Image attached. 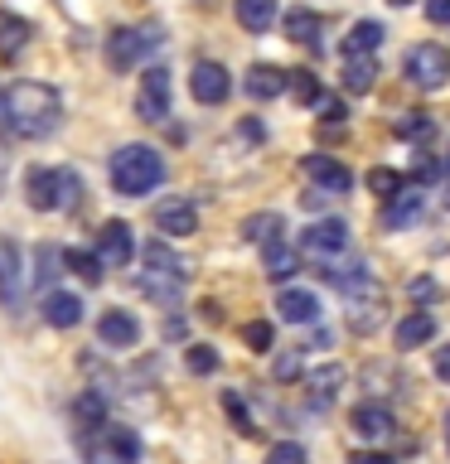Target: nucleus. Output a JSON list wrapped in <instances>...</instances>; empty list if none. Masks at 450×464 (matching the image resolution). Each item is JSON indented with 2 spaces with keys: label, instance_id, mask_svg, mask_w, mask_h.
<instances>
[{
  "label": "nucleus",
  "instance_id": "obj_19",
  "mask_svg": "<svg viewBox=\"0 0 450 464\" xmlns=\"http://www.w3.org/2000/svg\"><path fill=\"white\" fill-rule=\"evenodd\" d=\"M44 324H54V329L83 324V300L68 295V290H49V295H44Z\"/></svg>",
  "mask_w": 450,
  "mask_h": 464
},
{
  "label": "nucleus",
  "instance_id": "obj_16",
  "mask_svg": "<svg viewBox=\"0 0 450 464\" xmlns=\"http://www.w3.org/2000/svg\"><path fill=\"white\" fill-rule=\"evenodd\" d=\"M242 87H247V97H252V102H271V97L290 92V72H281L276 63H252Z\"/></svg>",
  "mask_w": 450,
  "mask_h": 464
},
{
  "label": "nucleus",
  "instance_id": "obj_40",
  "mask_svg": "<svg viewBox=\"0 0 450 464\" xmlns=\"http://www.w3.org/2000/svg\"><path fill=\"white\" fill-rule=\"evenodd\" d=\"M290 92H296V102H319V78L315 72H290Z\"/></svg>",
  "mask_w": 450,
  "mask_h": 464
},
{
  "label": "nucleus",
  "instance_id": "obj_18",
  "mask_svg": "<svg viewBox=\"0 0 450 464\" xmlns=\"http://www.w3.org/2000/svg\"><path fill=\"white\" fill-rule=\"evenodd\" d=\"M97 339L107 343V348H131V343L141 339V324L126 310H107V314L97 319Z\"/></svg>",
  "mask_w": 450,
  "mask_h": 464
},
{
  "label": "nucleus",
  "instance_id": "obj_9",
  "mask_svg": "<svg viewBox=\"0 0 450 464\" xmlns=\"http://www.w3.org/2000/svg\"><path fill=\"white\" fill-rule=\"evenodd\" d=\"M189 92H194V102H203V107L228 102V92H232L228 68L223 63H194V72H189Z\"/></svg>",
  "mask_w": 450,
  "mask_h": 464
},
{
  "label": "nucleus",
  "instance_id": "obj_36",
  "mask_svg": "<svg viewBox=\"0 0 450 464\" xmlns=\"http://www.w3.org/2000/svg\"><path fill=\"white\" fill-rule=\"evenodd\" d=\"M431 130H435V121H431L426 111H406L402 121H397V136H402V140H426Z\"/></svg>",
  "mask_w": 450,
  "mask_h": 464
},
{
  "label": "nucleus",
  "instance_id": "obj_8",
  "mask_svg": "<svg viewBox=\"0 0 450 464\" xmlns=\"http://www.w3.org/2000/svg\"><path fill=\"white\" fill-rule=\"evenodd\" d=\"M136 256V237H131V227L122 223V218H112V223L97 227V261L107 271H122L126 261Z\"/></svg>",
  "mask_w": 450,
  "mask_h": 464
},
{
  "label": "nucleus",
  "instance_id": "obj_39",
  "mask_svg": "<svg viewBox=\"0 0 450 464\" xmlns=\"http://www.w3.org/2000/svg\"><path fill=\"white\" fill-rule=\"evenodd\" d=\"M223 406H228V416H232V426H238L242 435H252V430H257V420H252V416H247V406H242V397H238V392H223Z\"/></svg>",
  "mask_w": 450,
  "mask_h": 464
},
{
  "label": "nucleus",
  "instance_id": "obj_52",
  "mask_svg": "<svg viewBox=\"0 0 450 464\" xmlns=\"http://www.w3.org/2000/svg\"><path fill=\"white\" fill-rule=\"evenodd\" d=\"M445 426H450V416H445Z\"/></svg>",
  "mask_w": 450,
  "mask_h": 464
},
{
  "label": "nucleus",
  "instance_id": "obj_37",
  "mask_svg": "<svg viewBox=\"0 0 450 464\" xmlns=\"http://www.w3.org/2000/svg\"><path fill=\"white\" fill-rule=\"evenodd\" d=\"M184 362H189V372H194V377H209V372L218 368V348H209V343H194V348L184 353Z\"/></svg>",
  "mask_w": 450,
  "mask_h": 464
},
{
  "label": "nucleus",
  "instance_id": "obj_7",
  "mask_svg": "<svg viewBox=\"0 0 450 464\" xmlns=\"http://www.w3.org/2000/svg\"><path fill=\"white\" fill-rule=\"evenodd\" d=\"M136 116H141V121H165V116H170V72L165 68H145L141 72Z\"/></svg>",
  "mask_w": 450,
  "mask_h": 464
},
{
  "label": "nucleus",
  "instance_id": "obj_30",
  "mask_svg": "<svg viewBox=\"0 0 450 464\" xmlns=\"http://www.w3.org/2000/svg\"><path fill=\"white\" fill-rule=\"evenodd\" d=\"M373 82H377L373 58H344V87L348 92H373Z\"/></svg>",
  "mask_w": 450,
  "mask_h": 464
},
{
  "label": "nucleus",
  "instance_id": "obj_21",
  "mask_svg": "<svg viewBox=\"0 0 450 464\" xmlns=\"http://www.w3.org/2000/svg\"><path fill=\"white\" fill-rule=\"evenodd\" d=\"M383 34L387 29L377 20H358L354 29H348V39H344V58H373L377 49H383Z\"/></svg>",
  "mask_w": 450,
  "mask_h": 464
},
{
  "label": "nucleus",
  "instance_id": "obj_1",
  "mask_svg": "<svg viewBox=\"0 0 450 464\" xmlns=\"http://www.w3.org/2000/svg\"><path fill=\"white\" fill-rule=\"evenodd\" d=\"M64 121V97L49 82H10L0 92V126H10L24 140H44L54 136Z\"/></svg>",
  "mask_w": 450,
  "mask_h": 464
},
{
  "label": "nucleus",
  "instance_id": "obj_28",
  "mask_svg": "<svg viewBox=\"0 0 450 464\" xmlns=\"http://www.w3.org/2000/svg\"><path fill=\"white\" fill-rule=\"evenodd\" d=\"M29 20H20V14H0V58H15V53H24V44H29Z\"/></svg>",
  "mask_w": 450,
  "mask_h": 464
},
{
  "label": "nucleus",
  "instance_id": "obj_51",
  "mask_svg": "<svg viewBox=\"0 0 450 464\" xmlns=\"http://www.w3.org/2000/svg\"><path fill=\"white\" fill-rule=\"evenodd\" d=\"M445 208H450V179H445Z\"/></svg>",
  "mask_w": 450,
  "mask_h": 464
},
{
  "label": "nucleus",
  "instance_id": "obj_15",
  "mask_svg": "<svg viewBox=\"0 0 450 464\" xmlns=\"http://www.w3.org/2000/svg\"><path fill=\"white\" fill-rule=\"evenodd\" d=\"M348 329L354 334H373V329H383V295H377V285L373 290H358V295H348Z\"/></svg>",
  "mask_w": 450,
  "mask_h": 464
},
{
  "label": "nucleus",
  "instance_id": "obj_11",
  "mask_svg": "<svg viewBox=\"0 0 450 464\" xmlns=\"http://www.w3.org/2000/svg\"><path fill=\"white\" fill-rule=\"evenodd\" d=\"M141 459V435L131 426H102L97 464H136Z\"/></svg>",
  "mask_w": 450,
  "mask_h": 464
},
{
  "label": "nucleus",
  "instance_id": "obj_12",
  "mask_svg": "<svg viewBox=\"0 0 450 464\" xmlns=\"http://www.w3.org/2000/svg\"><path fill=\"white\" fill-rule=\"evenodd\" d=\"M300 169L315 179V188H325V194H348V184H354V174H348L344 160L334 155H305Z\"/></svg>",
  "mask_w": 450,
  "mask_h": 464
},
{
  "label": "nucleus",
  "instance_id": "obj_2",
  "mask_svg": "<svg viewBox=\"0 0 450 464\" xmlns=\"http://www.w3.org/2000/svg\"><path fill=\"white\" fill-rule=\"evenodd\" d=\"M112 188L122 198H141V194H155L160 179H165V160H160L155 145H122L112 155Z\"/></svg>",
  "mask_w": 450,
  "mask_h": 464
},
{
  "label": "nucleus",
  "instance_id": "obj_25",
  "mask_svg": "<svg viewBox=\"0 0 450 464\" xmlns=\"http://www.w3.org/2000/svg\"><path fill=\"white\" fill-rule=\"evenodd\" d=\"M281 227H286L281 213H252V218L242 223V237L257 242V246H271V242H281Z\"/></svg>",
  "mask_w": 450,
  "mask_h": 464
},
{
  "label": "nucleus",
  "instance_id": "obj_33",
  "mask_svg": "<svg viewBox=\"0 0 450 464\" xmlns=\"http://www.w3.org/2000/svg\"><path fill=\"white\" fill-rule=\"evenodd\" d=\"M136 285H141L151 300L170 304L174 295H180V285H184V281H174V276H155V271H141V281H136Z\"/></svg>",
  "mask_w": 450,
  "mask_h": 464
},
{
  "label": "nucleus",
  "instance_id": "obj_26",
  "mask_svg": "<svg viewBox=\"0 0 450 464\" xmlns=\"http://www.w3.org/2000/svg\"><path fill=\"white\" fill-rule=\"evenodd\" d=\"M431 339H435V319L426 310L406 314L402 324H397V348H421V343H431Z\"/></svg>",
  "mask_w": 450,
  "mask_h": 464
},
{
  "label": "nucleus",
  "instance_id": "obj_48",
  "mask_svg": "<svg viewBox=\"0 0 450 464\" xmlns=\"http://www.w3.org/2000/svg\"><path fill=\"white\" fill-rule=\"evenodd\" d=\"M348 464H387V455H377V450H373V455H368V450H363V455H354V459H348Z\"/></svg>",
  "mask_w": 450,
  "mask_h": 464
},
{
  "label": "nucleus",
  "instance_id": "obj_41",
  "mask_svg": "<svg viewBox=\"0 0 450 464\" xmlns=\"http://www.w3.org/2000/svg\"><path fill=\"white\" fill-rule=\"evenodd\" d=\"M34 261H39V271H34V276H39L44 285H49L54 276H58V261H64V252H58V246H39V252H34Z\"/></svg>",
  "mask_w": 450,
  "mask_h": 464
},
{
  "label": "nucleus",
  "instance_id": "obj_38",
  "mask_svg": "<svg viewBox=\"0 0 450 464\" xmlns=\"http://www.w3.org/2000/svg\"><path fill=\"white\" fill-rule=\"evenodd\" d=\"M242 339H247L252 353H271V324H267V319H252V324L242 329Z\"/></svg>",
  "mask_w": 450,
  "mask_h": 464
},
{
  "label": "nucleus",
  "instance_id": "obj_31",
  "mask_svg": "<svg viewBox=\"0 0 450 464\" xmlns=\"http://www.w3.org/2000/svg\"><path fill=\"white\" fill-rule=\"evenodd\" d=\"M261 252H267V276L271 281H290V276H296V246H286V242H271V246H261Z\"/></svg>",
  "mask_w": 450,
  "mask_h": 464
},
{
  "label": "nucleus",
  "instance_id": "obj_27",
  "mask_svg": "<svg viewBox=\"0 0 450 464\" xmlns=\"http://www.w3.org/2000/svg\"><path fill=\"white\" fill-rule=\"evenodd\" d=\"M141 261H145V271H155V276H174V281H184V276H189V266L170 252L165 242H151V246L141 252Z\"/></svg>",
  "mask_w": 450,
  "mask_h": 464
},
{
  "label": "nucleus",
  "instance_id": "obj_49",
  "mask_svg": "<svg viewBox=\"0 0 450 464\" xmlns=\"http://www.w3.org/2000/svg\"><path fill=\"white\" fill-rule=\"evenodd\" d=\"M416 179H435V165H431V160H426V155H421V160H416Z\"/></svg>",
  "mask_w": 450,
  "mask_h": 464
},
{
  "label": "nucleus",
  "instance_id": "obj_32",
  "mask_svg": "<svg viewBox=\"0 0 450 464\" xmlns=\"http://www.w3.org/2000/svg\"><path fill=\"white\" fill-rule=\"evenodd\" d=\"M64 266H68V271H78L87 285H97V281H102V271H107V266L97 261V252H83V246H64Z\"/></svg>",
  "mask_w": 450,
  "mask_h": 464
},
{
  "label": "nucleus",
  "instance_id": "obj_29",
  "mask_svg": "<svg viewBox=\"0 0 450 464\" xmlns=\"http://www.w3.org/2000/svg\"><path fill=\"white\" fill-rule=\"evenodd\" d=\"M305 382H310V397H315L319 406H325V401L339 397V387H344V368H339V362H325V368L310 372Z\"/></svg>",
  "mask_w": 450,
  "mask_h": 464
},
{
  "label": "nucleus",
  "instance_id": "obj_43",
  "mask_svg": "<svg viewBox=\"0 0 450 464\" xmlns=\"http://www.w3.org/2000/svg\"><path fill=\"white\" fill-rule=\"evenodd\" d=\"M276 377H281V382H296V377L305 372V362H300V353H281L276 358V368H271Z\"/></svg>",
  "mask_w": 450,
  "mask_h": 464
},
{
  "label": "nucleus",
  "instance_id": "obj_35",
  "mask_svg": "<svg viewBox=\"0 0 450 464\" xmlns=\"http://www.w3.org/2000/svg\"><path fill=\"white\" fill-rule=\"evenodd\" d=\"M368 188H373L377 198H397L406 184H402V174H397V169H383V165H377V169H368Z\"/></svg>",
  "mask_w": 450,
  "mask_h": 464
},
{
  "label": "nucleus",
  "instance_id": "obj_45",
  "mask_svg": "<svg viewBox=\"0 0 450 464\" xmlns=\"http://www.w3.org/2000/svg\"><path fill=\"white\" fill-rule=\"evenodd\" d=\"M426 20L450 24V0H426Z\"/></svg>",
  "mask_w": 450,
  "mask_h": 464
},
{
  "label": "nucleus",
  "instance_id": "obj_14",
  "mask_svg": "<svg viewBox=\"0 0 450 464\" xmlns=\"http://www.w3.org/2000/svg\"><path fill=\"white\" fill-rule=\"evenodd\" d=\"M354 435H363V440H392L397 435V420H392V411L383 401H363V406H354Z\"/></svg>",
  "mask_w": 450,
  "mask_h": 464
},
{
  "label": "nucleus",
  "instance_id": "obj_42",
  "mask_svg": "<svg viewBox=\"0 0 450 464\" xmlns=\"http://www.w3.org/2000/svg\"><path fill=\"white\" fill-rule=\"evenodd\" d=\"M267 464H305V450L296 440H281V445L267 450Z\"/></svg>",
  "mask_w": 450,
  "mask_h": 464
},
{
  "label": "nucleus",
  "instance_id": "obj_17",
  "mask_svg": "<svg viewBox=\"0 0 450 464\" xmlns=\"http://www.w3.org/2000/svg\"><path fill=\"white\" fill-rule=\"evenodd\" d=\"M276 314H281L286 324H315L319 319V295L315 290L290 285V290H281V300H276Z\"/></svg>",
  "mask_w": 450,
  "mask_h": 464
},
{
  "label": "nucleus",
  "instance_id": "obj_5",
  "mask_svg": "<svg viewBox=\"0 0 450 464\" xmlns=\"http://www.w3.org/2000/svg\"><path fill=\"white\" fill-rule=\"evenodd\" d=\"M402 68H406V78H412L416 87H426V92L450 82V53L441 49V44H416V49H406Z\"/></svg>",
  "mask_w": 450,
  "mask_h": 464
},
{
  "label": "nucleus",
  "instance_id": "obj_47",
  "mask_svg": "<svg viewBox=\"0 0 450 464\" xmlns=\"http://www.w3.org/2000/svg\"><path fill=\"white\" fill-rule=\"evenodd\" d=\"M319 107H325L329 121H344V102H334V97H319Z\"/></svg>",
  "mask_w": 450,
  "mask_h": 464
},
{
  "label": "nucleus",
  "instance_id": "obj_23",
  "mask_svg": "<svg viewBox=\"0 0 450 464\" xmlns=\"http://www.w3.org/2000/svg\"><path fill=\"white\" fill-rule=\"evenodd\" d=\"M286 34L296 39V44H305V49H325V24H319V14H310V10H290L286 14Z\"/></svg>",
  "mask_w": 450,
  "mask_h": 464
},
{
  "label": "nucleus",
  "instance_id": "obj_20",
  "mask_svg": "<svg viewBox=\"0 0 450 464\" xmlns=\"http://www.w3.org/2000/svg\"><path fill=\"white\" fill-rule=\"evenodd\" d=\"M325 281L339 285L344 295H358V290H373V271L363 261H329L325 266Z\"/></svg>",
  "mask_w": 450,
  "mask_h": 464
},
{
  "label": "nucleus",
  "instance_id": "obj_10",
  "mask_svg": "<svg viewBox=\"0 0 450 464\" xmlns=\"http://www.w3.org/2000/svg\"><path fill=\"white\" fill-rule=\"evenodd\" d=\"M24 194H29V208H39V213L64 208V169H29Z\"/></svg>",
  "mask_w": 450,
  "mask_h": 464
},
{
  "label": "nucleus",
  "instance_id": "obj_13",
  "mask_svg": "<svg viewBox=\"0 0 450 464\" xmlns=\"http://www.w3.org/2000/svg\"><path fill=\"white\" fill-rule=\"evenodd\" d=\"M155 227L165 232V237H194L199 232V208L189 198H170L155 208Z\"/></svg>",
  "mask_w": 450,
  "mask_h": 464
},
{
  "label": "nucleus",
  "instance_id": "obj_4",
  "mask_svg": "<svg viewBox=\"0 0 450 464\" xmlns=\"http://www.w3.org/2000/svg\"><path fill=\"white\" fill-rule=\"evenodd\" d=\"M155 49H160V29L155 24H145V29H116V34L107 39V63L116 72H131L145 53H155Z\"/></svg>",
  "mask_w": 450,
  "mask_h": 464
},
{
  "label": "nucleus",
  "instance_id": "obj_6",
  "mask_svg": "<svg viewBox=\"0 0 450 464\" xmlns=\"http://www.w3.org/2000/svg\"><path fill=\"white\" fill-rule=\"evenodd\" d=\"M20 300H24V256L10 237H0V310L20 314Z\"/></svg>",
  "mask_w": 450,
  "mask_h": 464
},
{
  "label": "nucleus",
  "instance_id": "obj_53",
  "mask_svg": "<svg viewBox=\"0 0 450 464\" xmlns=\"http://www.w3.org/2000/svg\"><path fill=\"white\" fill-rule=\"evenodd\" d=\"M387 464H392V459H387Z\"/></svg>",
  "mask_w": 450,
  "mask_h": 464
},
{
  "label": "nucleus",
  "instance_id": "obj_44",
  "mask_svg": "<svg viewBox=\"0 0 450 464\" xmlns=\"http://www.w3.org/2000/svg\"><path fill=\"white\" fill-rule=\"evenodd\" d=\"M78 203H83V194H78V174L64 169V208H78Z\"/></svg>",
  "mask_w": 450,
  "mask_h": 464
},
{
  "label": "nucleus",
  "instance_id": "obj_34",
  "mask_svg": "<svg viewBox=\"0 0 450 464\" xmlns=\"http://www.w3.org/2000/svg\"><path fill=\"white\" fill-rule=\"evenodd\" d=\"M73 411H78V420H83V426H93V430L107 426V401H102L97 392H87V397H78V406H73Z\"/></svg>",
  "mask_w": 450,
  "mask_h": 464
},
{
  "label": "nucleus",
  "instance_id": "obj_22",
  "mask_svg": "<svg viewBox=\"0 0 450 464\" xmlns=\"http://www.w3.org/2000/svg\"><path fill=\"white\" fill-rule=\"evenodd\" d=\"M416 218H421V194H416V188H402L397 198H387L383 227H387V232H402V227H412Z\"/></svg>",
  "mask_w": 450,
  "mask_h": 464
},
{
  "label": "nucleus",
  "instance_id": "obj_3",
  "mask_svg": "<svg viewBox=\"0 0 450 464\" xmlns=\"http://www.w3.org/2000/svg\"><path fill=\"white\" fill-rule=\"evenodd\" d=\"M300 256L315 261V266H329V261H339L348 252V223H339V218H325V223L305 227L300 232Z\"/></svg>",
  "mask_w": 450,
  "mask_h": 464
},
{
  "label": "nucleus",
  "instance_id": "obj_46",
  "mask_svg": "<svg viewBox=\"0 0 450 464\" xmlns=\"http://www.w3.org/2000/svg\"><path fill=\"white\" fill-rule=\"evenodd\" d=\"M435 377L450 382V348H435Z\"/></svg>",
  "mask_w": 450,
  "mask_h": 464
},
{
  "label": "nucleus",
  "instance_id": "obj_24",
  "mask_svg": "<svg viewBox=\"0 0 450 464\" xmlns=\"http://www.w3.org/2000/svg\"><path fill=\"white\" fill-rule=\"evenodd\" d=\"M232 10H238V24L247 34H267L276 24V0H232Z\"/></svg>",
  "mask_w": 450,
  "mask_h": 464
},
{
  "label": "nucleus",
  "instance_id": "obj_50",
  "mask_svg": "<svg viewBox=\"0 0 450 464\" xmlns=\"http://www.w3.org/2000/svg\"><path fill=\"white\" fill-rule=\"evenodd\" d=\"M387 5H412V0H387Z\"/></svg>",
  "mask_w": 450,
  "mask_h": 464
}]
</instances>
